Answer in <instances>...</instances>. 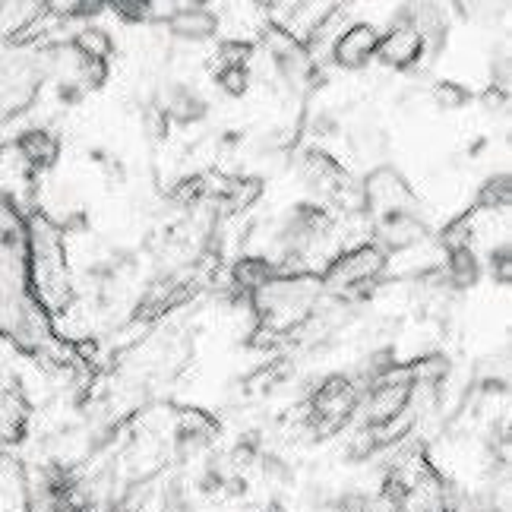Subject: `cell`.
I'll use <instances>...</instances> for the list:
<instances>
[{"label":"cell","instance_id":"15","mask_svg":"<svg viewBox=\"0 0 512 512\" xmlns=\"http://www.w3.org/2000/svg\"><path fill=\"white\" fill-rule=\"evenodd\" d=\"M219 70L222 67H247L250 64V57H253V45L250 42H244V38H231V42H222L219 45Z\"/></svg>","mask_w":512,"mask_h":512},{"label":"cell","instance_id":"20","mask_svg":"<svg viewBox=\"0 0 512 512\" xmlns=\"http://www.w3.org/2000/svg\"><path fill=\"white\" fill-rule=\"evenodd\" d=\"M490 269H494L497 282H509V244H500L494 253H490Z\"/></svg>","mask_w":512,"mask_h":512},{"label":"cell","instance_id":"14","mask_svg":"<svg viewBox=\"0 0 512 512\" xmlns=\"http://www.w3.org/2000/svg\"><path fill=\"white\" fill-rule=\"evenodd\" d=\"M509 174H497V177H490V181L481 187L478 193V209H506L509 206Z\"/></svg>","mask_w":512,"mask_h":512},{"label":"cell","instance_id":"6","mask_svg":"<svg viewBox=\"0 0 512 512\" xmlns=\"http://www.w3.org/2000/svg\"><path fill=\"white\" fill-rule=\"evenodd\" d=\"M168 32L174 38H187V42H206L215 32H219V16H215L209 7L196 4V7H181L168 13Z\"/></svg>","mask_w":512,"mask_h":512},{"label":"cell","instance_id":"8","mask_svg":"<svg viewBox=\"0 0 512 512\" xmlns=\"http://www.w3.org/2000/svg\"><path fill=\"white\" fill-rule=\"evenodd\" d=\"M16 152L23 155L32 171H48L57 159H61V143L48 130H26L16 140Z\"/></svg>","mask_w":512,"mask_h":512},{"label":"cell","instance_id":"10","mask_svg":"<svg viewBox=\"0 0 512 512\" xmlns=\"http://www.w3.org/2000/svg\"><path fill=\"white\" fill-rule=\"evenodd\" d=\"M481 275V263L471 247H456L449 250V260H446V282L452 288H471L478 282Z\"/></svg>","mask_w":512,"mask_h":512},{"label":"cell","instance_id":"5","mask_svg":"<svg viewBox=\"0 0 512 512\" xmlns=\"http://www.w3.org/2000/svg\"><path fill=\"white\" fill-rule=\"evenodd\" d=\"M377 45H380V32L370 23H354L351 29H345L336 45H332V61L345 70H361L367 61L377 57Z\"/></svg>","mask_w":512,"mask_h":512},{"label":"cell","instance_id":"19","mask_svg":"<svg viewBox=\"0 0 512 512\" xmlns=\"http://www.w3.org/2000/svg\"><path fill=\"white\" fill-rule=\"evenodd\" d=\"M111 10L124 19V23H146L152 19V4H140V0H117Z\"/></svg>","mask_w":512,"mask_h":512},{"label":"cell","instance_id":"2","mask_svg":"<svg viewBox=\"0 0 512 512\" xmlns=\"http://www.w3.org/2000/svg\"><path fill=\"white\" fill-rule=\"evenodd\" d=\"M29 231V269H32V288L38 304L45 313L64 317L73 307V282H70V266H67V247H64V228L54 225L48 215L35 212L26 219Z\"/></svg>","mask_w":512,"mask_h":512},{"label":"cell","instance_id":"7","mask_svg":"<svg viewBox=\"0 0 512 512\" xmlns=\"http://www.w3.org/2000/svg\"><path fill=\"white\" fill-rule=\"evenodd\" d=\"M380 238L386 247H396V250H408L424 241V222L418 219L415 212H386L380 215Z\"/></svg>","mask_w":512,"mask_h":512},{"label":"cell","instance_id":"1","mask_svg":"<svg viewBox=\"0 0 512 512\" xmlns=\"http://www.w3.org/2000/svg\"><path fill=\"white\" fill-rule=\"evenodd\" d=\"M0 339L13 342L38 361H70V345L61 342L54 320L35 298L26 219L4 193H0Z\"/></svg>","mask_w":512,"mask_h":512},{"label":"cell","instance_id":"16","mask_svg":"<svg viewBox=\"0 0 512 512\" xmlns=\"http://www.w3.org/2000/svg\"><path fill=\"white\" fill-rule=\"evenodd\" d=\"M215 83L222 86L225 95L238 98L250 89V70L247 67H222L219 73H215Z\"/></svg>","mask_w":512,"mask_h":512},{"label":"cell","instance_id":"3","mask_svg":"<svg viewBox=\"0 0 512 512\" xmlns=\"http://www.w3.org/2000/svg\"><path fill=\"white\" fill-rule=\"evenodd\" d=\"M383 269H386V253L373 244H361L345 250L336 263H329V269L320 275V282L323 291L329 294H348L354 288L370 285Z\"/></svg>","mask_w":512,"mask_h":512},{"label":"cell","instance_id":"4","mask_svg":"<svg viewBox=\"0 0 512 512\" xmlns=\"http://www.w3.org/2000/svg\"><path fill=\"white\" fill-rule=\"evenodd\" d=\"M424 48H427V38L415 29L411 16H402L386 35H380L377 57L386 67L408 70V67H415L424 57Z\"/></svg>","mask_w":512,"mask_h":512},{"label":"cell","instance_id":"18","mask_svg":"<svg viewBox=\"0 0 512 512\" xmlns=\"http://www.w3.org/2000/svg\"><path fill=\"white\" fill-rule=\"evenodd\" d=\"M143 130H146L149 140H155V143H162V140H165L168 130H171V121H168V114H165L162 105H149V108L143 111Z\"/></svg>","mask_w":512,"mask_h":512},{"label":"cell","instance_id":"11","mask_svg":"<svg viewBox=\"0 0 512 512\" xmlns=\"http://www.w3.org/2000/svg\"><path fill=\"white\" fill-rule=\"evenodd\" d=\"M70 45H73L76 54L83 57V61H102V64H108V57L114 54V38L105 29H92V26L76 32V38H73Z\"/></svg>","mask_w":512,"mask_h":512},{"label":"cell","instance_id":"17","mask_svg":"<svg viewBox=\"0 0 512 512\" xmlns=\"http://www.w3.org/2000/svg\"><path fill=\"white\" fill-rule=\"evenodd\" d=\"M433 98H437V105L446 108V111H459L471 102V92L459 83H437L433 86Z\"/></svg>","mask_w":512,"mask_h":512},{"label":"cell","instance_id":"9","mask_svg":"<svg viewBox=\"0 0 512 512\" xmlns=\"http://www.w3.org/2000/svg\"><path fill=\"white\" fill-rule=\"evenodd\" d=\"M168 121H177V124H193V121H203L206 117V102L193 89L187 86H174L168 92V105H162Z\"/></svg>","mask_w":512,"mask_h":512},{"label":"cell","instance_id":"13","mask_svg":"<svg viewBox=\"0 0 512 512\" xmlns=\"http://www.w3.org/2000/svg\"><path fill=\"white\" fill-rule=\"evenodd\" d=\"M260 196H263V184L256 181V177H247V181H231L228 187H222V209L225 212H244L260 200Z\"/></svg>","mask_w":512,"mask_h":512},{"label":"cell","instance_id":"12","mask_svg":"<svg viewBox=\"0 0 512 512\" xmlns=\"http://www.w3.org/2000/svg\"><path fill=\"white\" fill-rule=\"evenodd\" d=\"M272 275H275V266L269 260H263V256H247V260H241L238 266H234V285L244 288L247 294H253L256 288H263Z\"/></svg>","mask_w":512,"mask_h":512}]
</instances>
